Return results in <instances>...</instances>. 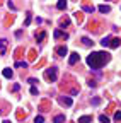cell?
<instances>
[{"mask_svg":"<svg viewBox=\"0 0 121 123\" xmlns=\"http://www.w3.org/2000/svg\"><path fill=\"white\" fill-rule=\"evenodd\" d=\"M79 60H80L79 53H75V51H73V53H70V58H68V63H70V65H75Z\"/></svg>","mask_w":121,"mask_h":123,"instance_id":"3","label":"cell"},{"mask_svg":"<svg viewBox=\"0 0 121 123\" xmlns=\"http://www.w3.org/2000/svg\"><path fill=\"white\" fill-rule=\"evenodd\" d=\"M109 55L108 53H104V51H96V53H90L87 56V65L89 67H92L94 70H99L106 62H109Z\"/></svg>","mask_w":121,"mask_h":123,"instance_id":"1","label":"cell"},{"mask_svg":"<svg viewBox=\"0 0 121 123\" xmlns=\"http://www.w3.org/2000/svg\"><path fill=\"white\" fill-rule=\"evenodd\" d=\"M99 12L108 14V12H111V7H109V5H99Z\"/></svg>","mask_w":121,"mask_h":123,"instance_id":"11","label":"cell"},{"mask_svg":"<svg viewBox=\"0 0 121 123\" xmlns=\"http://www.w3.org/2000/svg\"><path fill=\"white\" fill-rule=\"evenodd\" d=\"M34 123H44V118L39 115V116H36V118H34Z\"/></svg>","mask_w":121,"mask_h":123,"instance_id":"19","label":"cell"},{"mask_svg":"<svg viewBox=\"0 0 121 123\" xmlns=\"http://www.w3.org/2000/svg\"><path fill=\"white\" fill-rule=\"evenodd\" d=\"M114 120L116 121H121V111H116L114 113Z\"/></svg>","mask_w":121,"mask_h":123,"instance_id":"20","label":"cell"},{"mask_svg":"<svg viewBox=\"0 0 121 123\" xmlns=\"http://www.w3.org/2000/svg\"><path fill=\"white\" fill-rule=\"evenodd\" d=\"M119 44H121V39H119V38H111V41H109V48H118Z\"/></svg>","mask_w":121,"mask_h":123,"instance_id":"5","label":"cell"},{"mask_svg":"<svg viewBox=\"0 0 121 123\" xmlns=\"http://www.w3.org/2000/svg\"><path fill=\"white\" fill-rule=\"evenodd\" d=\"M58 101L62 103V104H65V106H72V98H63V96H62Z\"/></svg>","mask_w":121,"mask_h":123,"instance_id":"7","label":"cell"},{"mask_svg":"<svg viewBox=\"0 0 121 123\" xmlns=\"http://www.w3.org/2000/svg\"><path fill=\"white\" fill-rule=\"evenodd\" d=\"M99 103H101V99H99V98H94V99H92V104H94V106H97Z\"/></svg>","mask_w":121,"mask_h":123,"instance_id":"22","label":"cell"},{"mask_svg":"<svg viewBox=\"0 0 121 123\" xmlns=\"http://www.w3.org/2000/svg\"><path fill=\"white\" fill-rule=\"evenodd\" d=\"M56 75H58L56 67H50V68H46V72H44V79H46L48 82H55L56 80Z\"/></svg>","mask_w":121,"mask_h":123,"instance_id":"2","label":"cell"},{"mask_svg":"<svg viewBox=\"0 0 121 123\" xmlns=\"http://www.w3.org/2000/svg\"><path fill=\"white\" fill-rule=\"evenodd\" d=\"M56 53H58V56H65V55L68 53V50H67V46H58V48H56Z\"/></svg>","mask_w":121,"mask_h":123,"instance_id":"6","label":"cell"},{"mask_svg":"<svg viewBox=\"0 0 121 123\" xmlns=\"http://www.w3.org/2000/svg\"><path fill=\"white\" fill-rule=\"evenodd\" d=\"M82 43H84V46H92V41L89 38H82Z\"/></svg>","mask_w":121,"mask_h":123,"instance_id":"17","label":"cell"},{"mask_svg":"<svg viewBox=\"0 0 121 123\" xmlns=\"http://www.w3.org/2000/svg\"><path fill=\"white\" fill-rule=\"evenodd\" d=\"M92 121V116H80L79 118V123H90Z\"/></svg>","mask_w":121,"mask_h":123,"instance_id":"12","label":"cell"},{"mask_svg":"<svg viewBox=\"0 0 121 123\" xmlns=\"http://www.w3.org/2000/svg\"><path fill=\"white\" fill-rule=\"evenodd\" d=\"M4 77H7V79H10V77L14 75V72H12V68H4Z\"/></svg>","mask_w":121,"mask_h":123,"instance_id":"13","label":"cell"},{"mask_svg":"<svg viewBox=\"0 0 121 123\" xmlns=\"http://www.w3.org/2000/svg\"><path fill=\"white\" fill-rule=\"evenodd\" d=\"M53 123H65V115H56L53 118Z\"/></svg>","mask_w":121,"mask_h":123,"instance_id":"8","label":"cell"},{"mask_svg":"<svg viewBox=\"0 0 121 123\" xmlns=\"http://www.w3.org/2000/svg\"><path fill=\"white\" fill-rule=\"evenodd\" d=\"M53 36H55L56 39H67V38H68V34H67V33H63V31H60V29H56V31H55Z\"/></svg>","mask_w":121,"mask_h":123,"instance_id":"4","label":"cell"},{"mask_svg":"<svg viewBox=\"0 0 121 123\" xmlns=\"http://www.w3.org/2000/svg\"><path fill=\"white\" fill-rule=\"evenodd\" d=\"M44 38H46V33H44V31H41L39 34H36V39H39V41H43Z\"/></svg>","mask_w":121,"mask_h":123,"instance_id":"15","label":"cell"},{"mask_svg":"<svg viewBox=\"0 0 121 123\" xmlns=\"http://www.w3.org/2000/svg\"><path fill=\"white\" fill-rule=\"evenodd\" d=\"M56 7H58L60 10H63V9L67 7V2H65V0H58V4H56Z\"/></svg>","mask_w":121,"mask_h":123,"instance_id":"14","label":"cell"},{"mask_svg":"<svg viewBox=\"0 0 121 123\" xmlns=\"http://www.w3.org/2000/svg\"><path fill=\"white\" fill-rule=\"evenodd\" d=\"M31 19H33V15L27 14V17H26V21H24V26H29V24H31Z\"/></svg>","mask_w":121,"mask_h":123,"instance_id":"18","label":"cell"},{"mask_svg":"<svg viewBox=\"0 0 121 123\" xmlns=\"http://www.w3.org/2000/svg\"><path fill=\"white\" fill-rule=\"evenodd\" d=\"M16 67H27V63H26V62H16Z\"/></svg>","mask_w":121,"mask_h":123,"instance_id":"21","label":"cell"},{"mask_svg":"<svg viewBox=\"0 0 121 123\" xmlns=\"http://www.w3.org/2000/svg\"><path fill=\"white\" fill-rule=\"evenodd\" d=\"M31 94H34V96H36V94H38V89H36V87H34V86H33V87H31Z\"/></svg>","mask_w":121,"mask_h":123,"instance_id":"24","label":"cell"},{"mask_svg":"<svg viewBox=\"0 0 121 123\" xmlns=\"http://www.w3.org/2000/svg\"><path fill=\"white\" fill-rule=\"evenodd\" d=\"M5 46H7V39H0V55L5 53Z\"/></svg>","mask_w":121,"mask_h":123,"instance_id":"9","label":"cell"},{"mask_svg":"<svg viewBox=\"0 0 121 123\" xmlns=\"http://www.w3.org/2000/svg\"><path fill=\"white\" fill-rule=\"evenodd\" d=\"M109 41H111V36H106V38H102V41H101V46H102V48L109 46Z\"/></svg>","mask_w":121,"mask_h":123,"instance_id":"10","label":"cell"},{"mask_svg":"<svg viewBox=\"0 0 121 123\" xmlns=\"http://www.w3.org/2000/svg\"><path fill=\"white\" fill-rule=\"evenodd\" d=\"M29 84H31V86H34V84H38V80H36V79H33V77H31V79H29Z\"/></svg>","mask_w":121,"mask_h":123,"instance_id":"23","label":"cell"},{"mask_svg":"<svg viewBox=\"0 0 121 123\" xmlns=\"http://www.w3.org/2000/svg\"><path fill=\"white\" fill-rule=\"evenodd\" d=\"M99 121H101V123H109V118L106 116V115H101V116H99Z\"/></svg>","mask_w":121,"mask_h":123,"instance_id":"16","label":"cell"}]
</instances>
